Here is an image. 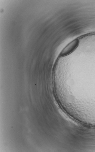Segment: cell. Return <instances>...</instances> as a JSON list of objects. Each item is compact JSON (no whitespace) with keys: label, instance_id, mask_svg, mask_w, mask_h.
<instances>
[{"label":"cell","instance_id":"1","mask_svg":"<svg viewBox=\"0 0 95 152\" xmlns=\"http://www.w3.org/2000/svg\"><path fill=\"white\" fill-rule=\"evenodd\" d=\"M79 40L78 39H74L68 44L61 51L59 56L61 57L68 56L72 53L79 45Z\"/></svg>","mask_w":95,"mask_h":152}]
</instances>
